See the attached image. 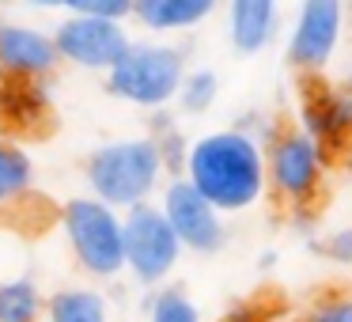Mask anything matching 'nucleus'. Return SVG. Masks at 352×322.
Returning a JSON list of instances; mask_svg holds the SVG:
<instances>
[{
  "label": "nucleus",
  "mask_w": 352,
  "mask_h": 322,
  "mask_svg": "<svg viewBox=\"0 0 352 322\" xmlns=\"http://www.w3.org/2000/svg\"><path fill=\"white\" fill-rule=\"evenodd\" d=\"M182 178L197 186L223 216L250 213L261 197H269L265 140L243 125L201 133L186 144Z\"/></svg>",
  "instance_id": "nucleus-1"
},
{
  "label": "nucleus",
  "mask_w": 352,
  "mask_h": 322,
  "mask_svg": "<svg viewBox=\"0 0 352 322\" xmlns=\"http://www.w3.org/2000/svg\"><path fill=\"white\" fill-rule=\"evenodd\" d=\"M167 155L155 133L144 137H118L91 148L84 160V182L87 193L107 201L118 213H129L137 205L160 197L167 186Z\"/></svg>",
  "instance_id": "nucleus-2"
},
{
  "label": "nucleus",
  "mask_w": 352,
  "mask_h": 322,
  "mask_svg": "<svg viewBox=\"0 0 352 322\" xmlns=\"http://www.w3.org/2000/svg\"><path fill=\"white\" fill-rule=\"evenodd\" d=\"M57 228L69 258L91 281H114L125 273V213L91 193H76L61 205Z\"/></svg>",
  "instance_id": "nucleus-3"
},
{
  "label": "nucleus",
  "mask_w": 352,
  "mask_h": 322,
  "mask_svg": "<svg viewBox=\"0 0 352 322\" xmlns=\"http://www.w3.org/2000/svg\"><path fill=\"white\" fill-rule=\"evenodd\" d=\"M329 163L333 155L318 144L307 129L292 125H276L265 137V186L269 197L288 213L299 208H314L318 197L326 193Z\"/></svg>",
  "instance_id": "nucleus-4"
},
{
  "label": "nucleus",
  "mask_w": 352,
  "mask_h": 322,
  "mask_svg": "<svg viewBox=\"0 0 352 322\" xmlns=\"http://www.w3.org/2000/svg\"><path fill=\"white\" fill-rule=\"evenodd\" d=\"M186 72V50L175 42H133L125 57L107 72V92L125 107L163 114L178 99Z\"/></svg>",
  "instance_id": "nucleus-5"
},
{
  "label": "nucleus",
  "mask_w": 352,
  "mask_h": 322,
  "mask_svg": "<svg viewBox=\"0 0 352 322\" xmlns=\"http://www.w3.org/2000/svg\"><path fill=\"white\" fill-rule=\"evenodd\" d=\"M186 246L155 201L125 213V273L140 288H163L178 269Z\"/></svg>",
  "instance_id": "nucleus-6"
},
{
  "label": "nucleus",
  "mask_w": 352,
  "mask_h": 322,
  "mask_svg": "<svg viewBox=\"0 0 352 322\" xmlns=\"http://www.w3.org/2000/svg\"><path fill=\"white\" fill-rule=\"evenodd\" d=\"M344 8H349L344 0H299L292 31L284 39V57L299 76L318 80L333 65L344 39V23H349Z\"/></svg>",
  "instance_id": "nucleus-7"
},
{
  "label": "nucleus",
  "mask_w": 352,
  "mask_h": 322,
  "mask_svg": "<svg viewBox=\"0 0 352 322\" xmlns=\"http://www.w3.org/2000/svg\"><path fill=\"white\" fill-rule=\"evenodd\" d=\"M155 205L163 208V216L170 220L178 243L186 246V254H220L223 243H228V216L197 190L190 186L182 175H170L167 186L160 190Z\"/></svg>",
  "instance_id": "nucleus-8"
},
{
  "label": "nucleus",
  "mask_w": 352,
  "mask_h": 322,
  "mask_svg": "<svg viewBox=\"0 0 352 322\" xmlns=\"http://www.w3.org/2000/svg\"><path fill=\"white\" fill-rule=\"evenodd\" d=\"M133 42L137 39L125 31V23H114V19L65 16L54 27V46L61 65H72V69H84V72H102V76L122 61Z\"/></svg>",
  "instance_id": "nucleus-9"
},
{
  "label": "nucleus",
  "mask_w": 352,
  "mask_h": 322,
  "mask_svg": "<svg viewBox=\"0 0 352 322\" xmlns=\"http://www.w3.org/2000/svg\"><path fill=\"white\" fill-rule=\"evenodd\" d=\"M299 129H307L329 155L337 160L352 137V87H333L318 80H307L303 99H299Z\"/></svg>",
  "instance_id": "nucleus-10"
},
{
  "label": "nucleus",
  "mask_w": 352,
  "mask_h": 322,
  "mask_svg": "<svg viewBox=\"0 0 352 322\" xmlns=\"http://www.w3.org/2000/svg\"><path fill=\"white\" fill-rule=\"evenodd\" d=\"M61 65L54 31L34 23L0 19V80H50Z\"/></svg>",
  "instance_id": "nucleus-11"
},
{
  "label": "nucleus",
  "mask_w": 352,
  "mask_h": 322,
  "mask_svg": "<svg viewBox=\"0 0 352 322\" xmlns=\"http://www.w3.org/2000/svg\"><path fill=\"white\" fill-rule=\"evenodd\" d=\"M223 27L235 54H261L280 31V0H223Z\"/></svg>",
  "instance_id": "nucleus-12"
},
{
  "label": "nucleus",
  "mask_w": 352,
  "mask_h": 322,
  "mask_svg": "<svg viewBox=\"0 0 352 322\" xmlns=\"http://www.w3.org/2000/svg\"><path fill=\"white\" fill-rule=\"evenodd\" d=\"M223 12V0H133V23L148 34H190Z\"/></svg>",
  "instance_id": "nucleus-13"
},
{
  "label": "nucleus",
  "mask_w": 352,
  "mask_h": 322,
  "mask_svg": "<svg viewBox=\"0 0 352 322\" xmlns=\"http://www.w3.org/2000/svg\"><path fill=\"white\" fill-rule=\"evenodd\" d=\"M46 80H0V122L12 129H38L50 114Z\"/></svg>",
  "instance_id": "nucleus-14"
},
{
  "label": "nucleus",
  "mask_w": 352,
  "mask_h": 322,
  "mask_svg": "<svg viewBox=\"0 0 352 322\" xmlns=\"http://www.w3.org/2000/svg\"><path fill=\"white\" fill-rule=\"evenodd\" d=\"M46 322H110V299L91 284H65L46 296Z\"/></svg>",
  "instance_id": "nucleus-15"
},
{
  "label": "nucleus",
  "mask_w": 352,
  "mask_h": 322,
  "mask_svg": "<svg viewBox=\"0 0 352 322\" xmlns=\"http://www.w3.org/2000/svg\"><path fill=\"white\" fill-rule=\"evenodd\" d=\"M34 190V160L23 144L0 137V216L19 208Z\"/></svg>",
  "instance_id": "nucleus-16"
},
{
  "label": "nucleus",
  "mask_w": 352,
  "mask_h": 322,
  "mask_svg": "<svg viewBox=\"0 0 352 322\" xmlns=\"http://www.w3.org/2000/svg\"><path fill=\"white\" fill-rule=\"evenodd\" d=\"M0 322H46V292L31 277H0Z\"/></svg>",
  "instance_id": "nucleus-17"
},
{
  "label": "nucleus",
  "mask_w": 352,
  "mask_h": 322,
  "mask_svg": "<svg viewBox=\"0 0 352 322\" xmlns=\"http://www.w3.org/2000/svg\"><path fill=\"white\" fill-rule=\"evenodd\" d=\"M216 99H220V76H216L212 69H190L182 80V87H178L175 107L182 110V114L197 118V114H208V110L216 107Z\"/></svg>",
  "instance_id": "nucleus-18"
},
{
  "label": "nucleus",
  "mask_w": 352,
  "mask_h": 322,
  "mask_svg": "<svg viewBox=\"0 0 352 322\" xmlns=\"http://www.w3.org/2000/svg\"><path fill=\"white\" fill-rule=\"evenodd\" d=\"M148 322H201V307L182 288H155L148 299Z\"/></svg>",
  "instance_id": "nucleus-19"
},
{
  "label": "nucleus",
  "mask_w": 352,
  "mask_h": 322,
  "mask_svg": "<svg viewBox=\"0 0 352 322\" xmlns=\"http://www.w3.org/2000/svg\"><path fill=\"white\" fill-rule=\"evenodd\" d=\"M65 16H91V19H133V0H65Z\"/></svg>",
  "instance_id": "nucleus-20"
},
{
  "label": "nucleus",
  "mask_w": 352,
  "mask_h": 322,
  "mask_svg": "<svg viewBox=\"0 0 352 322\" xmlns=\"http://www.w3.org/2000/svg\"><path fill=\"white\" fill-rule=\"evenodd\" d=\"M303 322H352V292H333V296L318 299Z\"/></svg>",
  "instance_id": "nucleus-21"
},
{
  "label": "nucleus",
  "mask_w": 352,
  "mask_h": 322,
  "mask_svg": "<svg viewBox=\"0 0 352 322\" xmlns=\"http://www.w3.org/2000/svg\"><path fill=\"white\" fill-rule=\"evenodd\" d=\"M318 250L333 266H352V228H333L329 235H322Z\"/></svg>",
  "instance_id": "nucleus-22"
},
{
  "label": "nucleus",
  "mask_w": 352,
  "mask_h": 322,
  "mask_svg": "<svg viewBox=\"0 0 352 322\" xmlns=\"http://www.w3.org/2000/svg\"><path fill=\"white\" fill-rule=\"evenodd\" d=\"M223 322H269V314H265V307H261V303L243 299V303H235L228 314H223Z\"/></svg>",
  "instance_id": "nucleus-23"
},
{
  "label": "nucleus",
  "mask_w": 352,
  "mask_h": 322,
  "mask_svg": "<svg viewBox=\"0 0 352 322\" xmlns=\"http://www.w3.org/2000/svg\"><path fill=\"white\" fill-rule=\"evenodd\" d=\"M19 4H27L34 12H57V8L65 12V0H19Z\"/></svg>",
  "instance_id": "nucleus-24"
},
{
  "label": "nucleus",
  "mask_w": 352,
  "mask_h": 322,
  "mask_svg": "<svg viewBox=\"0 0 352 322\" xmlns=\"http://www.w3.org/2000/svg\"><path fill=\"white\" fill-rule=\"evenodd\" d=\"M337 163H341V171H344V178L352 182V137H349V144L337 152Z\"/></svg>",
  "instance_id": "nucleus-25"
}]
</instances>
